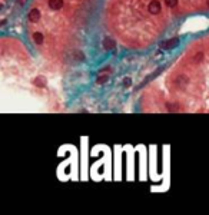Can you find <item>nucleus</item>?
Returning a JSON list of instances; mask_svg holds the SVG:
<instances>
[{"label": "nucleus", "mask_w": 209, "mask_h": 215, "mask_svg": "<svg viewBox=\"0 0 209 215\" xmlns=\"http://www.w3.org/2000/svg\"><path fill=\"white\" fill-rule=\"evenodd\" d=\"M148 10H149L151 14H158V13L162 11V6H160V3L158 0H152L149 3V6H148Z\"/></svg>", "instance_id": "1"}, {"label": "nucleus", "mask_w": 209, "mask_h": 215, "mask_svg": "<svg viewBox=\"0 0 209 215\" xmlns=\"http://www.w3.org/2000/svg\"><path fill=\"white\" fill-rule=\"evenodd\" d=\"M189 83V80H188V77L185 75H180L176 77L175 80V86L178 89H183V87H186V85Z\"/></svg>", "instance_id": "2"}, {"label": "nucleus", "mask_w": 209, "mask_h": 215, "mask_svg": "<svg viewBox=\"0 0 209 215\" xmlns=\"http://www.w3.org/2000/svg\"><path fill=\"white\" fill-rule=\"evenodd\" d=\"M178 43H179V39H178V37H173V39H169V40H166V42H162L160 43V47H163V49H172V47H176V46H178Z\"/></svg>", "instance_id": "3"}, {"label": "nucleus", "mask_w": 209, "mask_h": 215, "mask_svg": "<svg viewBox=\"0 0 209 215\" xmlns=\"http://www.w3.org/2000/svg\"><path fill=\"white\" fill-rule=\"evenodd\" d=\"M49 7L52 10H60L63 7V0H49Z\"/></svg>", "instance_id": "4"}, {"label": "nucleus", "mask_w": 209, "mask_h": 215, "mask_svg": "<svg viewBox=\"0 0 209 215\" xmlns=\"http://www.w3.org/2000/svg\"><path fill=\"white\" fill-rule=\"evenodd\" d=\"M29 20L32 22V23H36V22L40 20V11L37 10V9H33V10H30L29 13Z\"/></svg>", "instance_id": "5"}, {"label": "nucleus", "mask_w": 209, "mask_h": 215, "mask_svg": "<svg viewBox=\"0 0 209 215\" xmlns=\"http://www.w3.org/2000/svg\"><path fill=\"white\" fill-rule=\"evenodd\" d=\"M103 47H105L106 50H112V49L115 47V40L110 39V37H105V39H103Z\"/></svg>", "instance_id": "6"}, {"label": "nucleus", "mask_w": 209, "mask_h": 215, "mask_svg": "<svg viewBox=\"0 0 209 215\" xmlns=\"http://www.w3.org/2000/svg\"><path fill=\"white\" fill-rule=\"evenodd\" d=\"M33 40H34V43H36V44H42V43H43V40H44L43 34H42L40 32H36L33 34Z\"/></svg>", "instance_id": "7"}, {"label": "nucleus", "mask_w": 209, "mask_h": 215, "mask_svg": "<svg viewBox=\"0 0 209 215\" xmlns=\"http://www.w3.org/2000/svg\"><path fill=\"white\" fill-rule=\"evenodd\" d=\"M73 56H75V60H77V62H83L85 60V54L82 53L80 50H75Z\"/></svg>", "instance_id": "8"}, {"label": "nucleus", "mask_w": 209, "mask_h": 215, "mask_svg": "<svg viewBox=\"0 0 209 215\" xmlns=\"http://www.w3.org/2000/svg\"><path fill=\"white\" fill-rule=\"evenodd\" d=\"M203 56H205L203 52H198V53L193 56V59H192V60H193V63H200V62L203 60Z\"/></svg>", "instance_id": "9"}, {"label": "nucleus", "mask_w": 209, "mask_h": 215, "mask_svg": "<svg viewBox=\"0 0 209 215\" xmlns=\"http://www.w3.org/2000/svg\"><path fill=\"white\" fill-rule=\"evenodd\" d=\"M34 85L37 86V87H44L46 86V82H44V79L42 77V76H39V77H36L34 79V82H33Z\"/></svg>", "instance_id": "10"}, {"label": "nucleus", "mask_w": 209, "mask_h": 215, "mask_svg": "<svg viewBox=\"0 0 209 215\" xmlns=\"http://www.w3.org/2000/svg\"><path fill=\"white\" fill-rule=\"evenodd\" d=\"M165 3L168 7H175L176 4H178V0H165Z\"/></svg>", "instance_id": "11"}, {"label": "nucleus", "mask_w": 209, "mask_h": 215, "mask_svg": "<svg viewBox=\"0 0 209 215\" xmlns=\"http://www.w3.org/2000/svg\"><path fill=\"white\" fill-rule=\"evenodd\" d=\"M131 85H132V79L131 77H125L123 79V86L125 87H131Z\"/></svg>", "instance_id": "12"}, {"label": "nucleus", "mask_w": 209, "mask_h": 215, "mask_svg": "<svg viewBox=\"0 0 209 215\" xmlns=\"http://www.w3.org/2000/svg\"><path fill=\"white\" fill-rule=\"evenodd\" d=\"M168 110H169V112H179L180 108L175 106V105H169V106H168Z\"/></svg>", "instance_id": "13"}, {"label": "nucleus", "mask_w": 209, "mask_h": 215, "mask_svg": "<svg viewBox=\"0 0 209 215\" xmlns=\"http://www.w3.org/2000/svg\"><path fill=\"white\" fill-rule=\"evenodd\" d=\"M106 80H108V76H106V75L99 76V77H98V83H99V85H102V83H105Z\"/></svg>", "instance_id": "14"}, {"label": "nucleus", "mask_w": 209, "mask_h": 215, "mask_svg": "<svg viewBox=\"0 0 209 215\" xmlns=\"http://www.w3.org/2000/svg\"><path fill=\"white\" fill-rule=\"evenodd\" d=\"M206 3H208V6H209V0H206Z\"/></svg>", "instance_id": "15"}]
</instances>
